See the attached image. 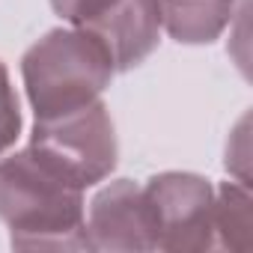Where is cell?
I'll return each mask as SVG.
<instances>
[{
    "instance_id": "1",
    "label": "cell",
    "mask_w": 253,
    "mask_h": 253,
    "mask_svg": "<svg viewBox=\"0 0 253 253\" xmlns=\"http://www.w3.org/2000/svg\"><path fill=\"white\" fill-rule=\"evenodd\" d=\"M0 220L12 247H86L81 191L51 176L30 149L0 158Z\"/></svg>"
},
{
    "instance_id": "8",
    "label": "cell",
    "mask_w": 253,
    "mask_h": 253,
    "mask_svg": "<svg viewBox=\"0 0 253 253\" xmlns=\"http://www.w3.org/2000/svg\"><path fill=\"white\" fill-rule=\"evenodd\" d=\"M214 232L220 235V244L238 253L253 250V206L247 185L226 182L214 194Z\"/></svg>"
},
{
    "instance_id": "10",
    "label": "cell",
    "mask_w": 253,
    "mask_h": 253,
    "mask_svg": "<svg viewBox=\"0 0 253 253\" xmlns=\"http://www.w3.org/2000/svg\"><path fill=\"white\" fill-rule=\"evenodd\" d=\"M119 0H51L54 12L63 21H69L72 27H89L92 21H98Z\"/></svg>"
},
{
    "instance_id": "3",
    "label": "cell",
    "mask_w": 253,
    "mask_h": 253,
    "mask_svg": "<svg viewBox=\"0 0 253 253\" xmlns=\"http://www.w3.org/2000/svg\"><path fill=\"white\" fill-rule=\"evenodd\" d=\"M30 155L63 185L84 191L116 167V134L101 101L63 116L36 119Z\"/></svg>"
},
{
    "instance_id": "2",
    "label": "cell",
    "mask_w": 253,
    "mask_h": 253,
    "mask_svg": "<svg viewBox=\"0 0 253 253\" xmlns=\"http://www.w3.org/2000/svg\"><path fill=\"white\" fill-rule=\"evenodd\" d=\"M21 72L36 119H48L98 101L116 69L95 33L72 27L39 39L24 54Z\"/></svg>"
},
{
    "instance_id": "4",
    "label": "cell",
    "mask_w": 253,
    "mask_h": 253,
    "mask_svg": "<svg viewBox=\"0 0 253 253\" xmlns=\"http://www.w3.org/2000/svg\"><path fill=\"white\" fill-rule=\"evenodd\" d=\"M152 247L206 250L214 238V188L191 173H161L143 188Z\"/></svg>"
},
{
    "instance_id": "7",
    "label": "cell",
    "mask_w": 253,
    "mask_h": 253,
    "mask_svg": "<svg viewBox=\"0 0 253 253\" xmlns=\"http://www.w3.org/2000/svg\"><path fill=\"white\" fill-rule=\"evenodd\" d=\"M161 27L185 45L214 42L235 15V0H158Z\"/></svg>"
},
{
    "instance_id": "9",
    "label": "cell",
    "mask_w": 253,
    "mask_h": 253,
    "mask_svg": "<svg viewBox=\"0 0 253 253\" xmlns=\"http://www.w3.org/2000/svg\"><path fill=\"white\" fill-rule=\"evenodd\" d=\"M21 131V110H18V98H15V89L9 84V75H6V66L0 63V155H3L15 137Z\"/></svg>"
},
{
    "instance_id": "5",
    "label": "cell",
    "mask_w": 253,
    "mask_h": 253,
    "mask_svg": "<svg viewBox=\"0 0 253 253\" xmlns=\"http://www.w3.org/2000/svg\"><path fill=\"white\" fill-rule=\"evenodd\" d=\"M84 238L86 247L95 250H149L152 220L143 188L119 179L98 191L89 203V217L84 220Z\"/></svg>"
},
{
    "instance_id": "11",
    "label": "cell",
    "mask_w": 253,
    "mask_h": 253,
    "mask_svg": "<svg viewBox=\"0 0 253 253\" xmlns=\"http://www.w3.org/2000/svg\"><path fill=\"white\" fill-rule=\"evenodd\" d=\"M235 143H238L235 149H232V146L226 149V167L238 176L241 185H250V173H247V161H250V158H247V155H250V152H247V116L241 119L238 131H235Z\"/></svg>"
},
{
    "instance_id": "6",
    "label": "cell",
    "mask_w": 253,
    "mask_h": 253,
    "mask_svg": "<svg viewBox=\"0 0 253 253\" xmlns=\"http://www.w3.org/2000/svg\"><path fill=\"white\" fill-rule=\"evenodd\" d=\"M107 48L113 69L125 72L140 66L158 45L161 36V9L158 0H119L98 21L86 27Z\"/></svg>"
}]
</instances>
